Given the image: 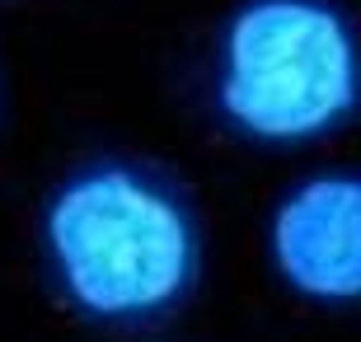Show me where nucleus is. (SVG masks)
I'll use <instances>...</instances> for the list:
<instances>
[{
    "label": "nucleus",
    "mask_w": 361,
    "mask_h": 342,
    "mask_svg": "<svg viewBox=\"0 0 361 342\" xmlns=\"http://www.w3.org/2000/svg\"><path fill=\"white\" fill-rule=\"evenodd\" d=\"M268 249L281 281L314 305L361 300V173L329 169L272 211Z\"/></svg>",
    "instance_id": "3"
},
{
    "label": "nucleus",
    "mask_w": 361,
    "mask_h": 342,
    "mask_svg": "<svg viewBox=\"0 0 361 342\" xmlns=\"http://www.w3.org/2000/svg\"><path fill=\"white\" fill-rule=\"evenodd\" d=\"M212 108L277 150L361 122V24L338 0H240L216 28Z\"/></svg>",
    "instance_id": "2"
},
{
    "label": "nucleus",
    "mask_w": 361,
    "mask_h": 342,
    "mask_svg": "<svg viewBox=\"0 0 361 342\" xmlns=\"http://www.w3.org/2000/svg\"><path fill=\"white\" fill-rule=\"evenodd\" d=\"M38 249L75 319L94 329H160L192 300L207 235L169 169L99 155L61 173L38 211Z\"/></svg>",
    "instance_id": "1"
}]
</instances>
